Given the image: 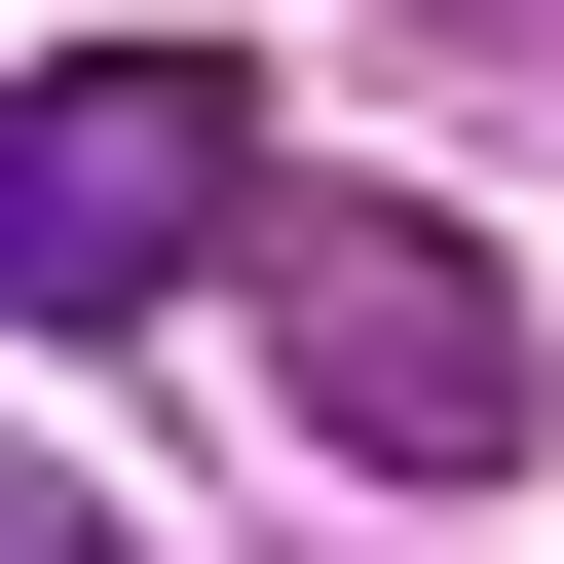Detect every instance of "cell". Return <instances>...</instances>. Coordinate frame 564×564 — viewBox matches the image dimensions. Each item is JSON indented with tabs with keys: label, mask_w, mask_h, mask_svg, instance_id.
<instances>
[{
	"label": "cell",
	"mask_w": 564,
	"mask_h": 564,
	"mask_svg": "<svg viewBox=\"0 0 564 564\" xmlns=\"http://www.w3.org/2000/svg\"><path fill=\"white\" fill-rule=\"evenodd\" d=\"M0 188H39V226H0V263H39V339H151L188 263H263V226H302V188H263V76H226V39H39Z\"/></svg>",
	"instance_id": "cell-1"
},
{
	"label": "cell",
	"mask_w": 564,
	"mask_h": 564,
	"mask_svg": "<svg viewBox=\"0 0 564 564\" xmlns=\"http://www.w3.org/2000/svg\"><path fill=\"white\" fill-rule=\"evenodd\" d=\"M263 377H302L377 489H527V263L414 226V188H302L263 226Z\"/></svg>",
	"instance_id": "cell-2"
},
{
	"label": "cell",
	"mask_w": 564,
	"mask_h": 564,
	"mask_svg": "<svg viewBox=\"0 0 564 564\" xmlns=\"http://www.w3.org/2000/svg\"><path fill=\"white\" fill-rule=\"evenodd\" d=\"M414 39H564V0H414Z\"/></svg>",
	"instance_id": "cell-3"
}]
</instances>
